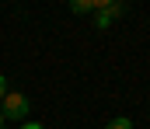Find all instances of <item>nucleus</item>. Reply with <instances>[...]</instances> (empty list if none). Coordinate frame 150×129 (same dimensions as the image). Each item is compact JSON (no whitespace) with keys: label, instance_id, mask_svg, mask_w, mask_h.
<instances>
[{"label":"nucleus","instance_id":"nucleus-5","mask_svg":"<svg viewBox=\"0 0 150 129\" xmlns=\"http://www.w3.org/2000/svg\"><path fill=\"white\" fill-rule=\"evenodd\" d=\"M18 129H45V126H42V122H21Z\"/></svg>","mask_w":150,"mask_h":129},{"label":"nucleus","instance_id":"nucleus-4","mask_svg":"<svg viewBox=\"0 0 150 129\" xmlns=\"http://www.w3.org/2000/svg\"><path fill=\"white\" fill-rule=\"evenodd\" d=\"M105 129H133V119H126V115H119V119H112Z\"/></svg>","mask_w":150,"mask_h":129},{"label":"nucleus","instance_id":"nucleus-2","mask_svg":"<svg viewBox=\"0 0 150 129\" xmlns=\"http://www.w3.org/2000/svg\"><path fill=\"white\" fill-rule=\"evenodd\" d=\"M119 14H126V4H112V0H105V4L94 11V28H101V32H105Z\"/></svg>","mask_w":150,"mask_h":129},{"label":"nucleus","instance_id":"nucleus-3","mask_svg":"<svg viewBox=\"0 0 150 129\" xmlns=\"http://www.w3.org/2000/svg\"><path fill=\"white\" fill-rule=\"evenodd\" d=\"M101 4H105V0H74V4H70V11H74V14H94Z\"/></svg>","mask_w":150,"mask_h":129},{"label":"nucleus","instance_id":"nucleus-6","mask_svg":"<svg viewBox=\"0 0 150 129\" xmlns=\"http://www.w3.org/2000/svg\"><path fill=\"white\" fill-rule=\"evenodd\" d=\"M4 94H7V77L0 73V101H4Z\"/></svg>","mask_w":150,"mask_h":129},{"label":"nucleus","instance_id":"nucleus-1","mask_svg":"<svg viewBox=\"0 0 150 129\" xmlns=\"http://www.w3.org/2000/svg\"><path fill=\"white\" fill-rule=\"evenodd\" d=\"M0 112H4V122H7V119L25 122V119H28V112H32L28 94H21V91H7V94H4V101H0Z\"/></svg>","mask_w":150,"mask_h":129},{"label":"nucleus","instance_id":"nucleus-7","mask_svg":"<svg viewBox=\"0 0 150 129\" xmlns=\"http://www.w3.org/2000/svg\"><path fill=\"white\" fill-rule=\"evenodd\" d=\"M0 126H4V112H0Z\"/></svg>","mask_w":150,"mask_h":129}]
</instances>
